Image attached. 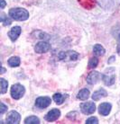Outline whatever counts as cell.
Wrapping results in <instances>:
<instances>
[{
	"label": "cell",
	"instance_id": "27",
	"mask_svg": "<svg viewBox=\"0 0 120 124\" xmlns=\"http://www.w3.org/2000/svg\"><path fill=\"white\" fill-rule=\"evenodd\" d=\"M115 59H116V58H115L114 56H112V57H111V59L108 60V63H111V62L113 61V60H115Z\"/></svg>",
	"mask_w": 120,
	"mask_h": 124
},
{
	"label": "cell",
	"instance_id": "7",
	"mask_svg": "<svg viewBox=\"0 0 120 124\" xmlns=\"http://www.w3.org/2000/svg\"><path fill=\"white\" fill-rule=\"evenodd\" d=\"M21 120V116L16 111H11L6 116V122L10 124H17Z\"/></svg>",
	"mask_w": 120,
	"mask_h": 124
},
{
	"label": "cell",
	"instance_id": "28",
	"mask_svg": "<svg viewBox=\"0 0 120 124\" xmlns=\"http://www.w3.org/2000/svg\"><path fill=\"white\" fill-rule=\"evenodd\" d=\"M5 71H6V69H5L4 68H2V72H1V73H2V74H4V73H5Z\"/></svg>",
	"mask_w": 120,
	"mask_h": 124
},
{
	"label": "cell",
	"instance_id": "13",
	"mask_svg": "<svg viewBox=\"0 0 120 124\" xmlns=\"http://www.w3.org/2000/svg\"><path fill=\"white\" fill-rule=\"evenodd\" d=\"M107 95H108L107 91L105 90V89H103V88H101V89L94 92V93L92 94V99L94 101H99V99H101L103 97H106Z\"/></svg>",
	"mask_w": 120,
	"mask_h": 124
},
{
	"label": "cell",
	"instance_id": "25",
	"mask_svg": "<svg viewBox=\"0 0 120 124\" xmlns=\"http://www.w3.org/2000/svg\"><path fill=\"white\" fill-rule=\"evenodd\" d=\"M117 53H118V55H120V33L118 35V37H117Z\"/></svg>",
	"mask_w": 120,
	"mask_h": 124
},
{
	"label": "cell",
	"instance_id": "6",
	"mask_svg": "<svg viewBox=\"0 0 120 124\" xmlns=\"http://www.w3.org/2000/svg\"><path fill=\"white\" fill-rule=\"evenodd\" d=\"M51 104V98L43 96V97H38L35 100V106L40 109H45L46 107Z\"/></svg>",
	"mask_w": 120,
	"mask_h": 124
},
{
	"label": "cell",
	"instance_id": "24",
	"mask_svg": "<svg viewBox=\"0 0 120 124\" xmlns=\"http://www.w3.org/2000/svg\"><path fill=\"white\" fill-rule=\"evenodd\" d=\"M6 110H7V107H6V106L4 104L3 102H1V110H0V114H3L4 112L6 111Z\"/></svg>",
	"mask_w": 120,
	"mask_h": 124
},
{
	"label": "cell",
	"instance_id": "1",
	"mask_svg": "<svg viewBox=\"0 0 120 124\" xmlns=\"http://www.w3.org/2000/svg\"><path fill=\"white\" fill-rule=\"evenodd\" d=\"M9 16L16 21H25L29 18V13L25 8L16 7L9 10Z\"/></svg>",
	"mask_w": 120,
	"mask_h": 124
},
{
	"label": "cell",
	"instance_id": "18",
	"mask_svg": "<svg viewBox=\"0 0 120 124\" xmlns=\"http://www.w3.org/2000/svg\"><path fill=\"white\" fill-rule=\"evenodd\" d=\"M53 100H54V102H56V104H62V102H64L65 98H66V96L65 95H62V93H55L54 95H53Z\"/></svg>",
	"mask_w": 120,
	"mask_h": 124
},
{
	"label": "cell",
	"instance_id": "16",
	"mask_svg": "<svg viewBox=\"0 0 120 124\" xmlns=\"http://www.w3.org/2000/svg\"><path fill=\"white\" fill-rule=\"evenodd\" d=\"M89 97V91L88 89H82L79 92L77 95L78 99L81 100V101H85Z\"/></svg>",
	"mask_w": 120,
	"mask_h": 124
},
{
	"label": "cell",
	"instance_id": "15",
	"mask_svg": "<svg viewBox=\"0 0 120 124\" xmlns=\"http://www.w3.org/2000/svg\"><path fill=\"white\" fill-rule=\"evenodd\" d=\"M78 1L84 8H87V9H90L95 6V1L94 0H78Z\"/></svg>",
	"mask_w": 120,
	"mask_h": 124
},
{
	"label": "cell",
	"instance_id": "19",
	"mask_svg": "<svg viewBox=\"0 0 120 124\" xmlns=\"http://www.w3.org/2000/svg\"><path fill=\"white\" fill-rule=\"evenodd\" d=\"M25 124H39L40 120L37 118L36 116H29L25 120Z\"/></svg>",
	"mask_w": 120,
	"mask_h": 124
},
{
	"label": "cell",
	"instance_id": "10",
	"mask_svg": "<svg viewBox=\"0 0 120 124\" xmlns=\"http://www.w3.org/2000/svg\"><path fill=\"white\" fill-rule=\"evenodd\" d=\"M100 77H101V75L99 74V72L98 71L90 72L89 74V76L87 77V82L89 85H95L99 81Z\"/></svg>",
	"mask_w": 120,
	"mask_h": 124
},
{
	"label": "cell",
	"instance_id": "20",
	"mask_svg": "<svg viewBox=\"0 0 120 124\" xmlns=\"http://www.w3.org/2000/svg\"><path fill=\"white\" fill-rule=\"evenodd\" d=\"M0 82H1V93L4 94V93H6V91H7L8 82H7L5 78H1V79H0Z\"/></svg>",
	"mask_w": 120,
	"mask_h": 124
},
{
	"label": "cell",
	"instance_id": "22",
	"mask_svg": "<svg viewBox=\"0 0 120 124\" xmlns=\"http://www.w3.org/2000/svg\"><path fill=\"white\" fill-rule=\"evenodd\" d=\"M99 64V59L98 58H96V57H93L91 59H89V68H95Z\"/></svg>",
	"mask_w": 120,
	"mask_h": 124
},
{
	"label": "cell",
	"instance_id": "9",
	"mask_svg": "<svg viewBox=\"0 0 120 124\" xmlns=\"http://www.w3.org/2000/svg\"><path fill=\"white\" fill-rule=\"evenodd\" d=\"M60 116H61V111L58 110V109H52L45 115L44 119L47 121H54L57 119H59Z\"/></svg>",
	"mask_w": 120,
	"mask_h": 124
},
{
	"label": "cell",
	"instance_id": "4",
	"mask_svg": "<svg viewBox=\"0 0 120 124\" xmlns=\"http://www.w3.org/2000/svg\"><path fill=\"white\" fill-rule=\"evenodd\" d=\"M80 110L84 114H92L96 111V105L93 102H87L80 104Z\"/></svg>",
	"mask_w": 120,
	"mask_h": 124
},
{
	"label": "cell",
	"instance_id": "23",
	"mask_svg": "<svg viewBox=\"0 0 120 124\" xmlns=\"http://www.w3.org/2000/svg\"><path fill=\"white\" fill-rule=\"evenodd\" d=\"M87 124H98L99 123V121L96 117H91V118L88 119L86 121Z\"/></svg>",
	"mask_w": 120,
	"mask_h": 124
},
{
	"label": "cell",
	"instance_id": "5",
	"mask_svg": "<svg viewBox=\"0 0 120 124\" xmlns=\"http://www.w3.org/2000/svg\"><path fill=\"white\" fill-rule=\"evenodd\" d=\"M110 71V68L106 71V73L101 75V78L105 85H112L115 83V79H116V75L114 74V72H108Z\"/></svg>",
	"mask_w": 120,
	"mask_h": 124
},
{
	"label": "cell",
	"instance_id": "26",
	"mask_svg": "<svg viewBox=\"0 0 120 124\" xmlns=\"http://www.w3.org/2000/svg\"><path fill=\"white\" fill-rule=\"evenodd\" d=\"M0 3H1L0 7H1L2 9H4V8H5V6H6V1H5V0H0Z\"/></svg>",
	"mask_w": 120,
	"mask_h": 124
},
{
	"label": "cell",
	"instance_id": "12",
	"mask_svg": "<svg viewBox=\"0 0 120 124\" xmlns=\"http://www.w3.org/2000/svg\"><path fill=\"white\" fill-rule=\"evenodd\" d=\"M111 108H112V106H111L110 103H108V102H103V103H101L99 105V112L101 115H103V116H107V115L109 114Z\"/></svg>",
	"mask_w": 120,
	"mask_h": 124
},
{
	"label": "cell",
	"instance_id": "3",
	"mask_svg": "<svg viewBox=\"0 0 120 124\" xmlns=\"http://www.w3.org/2000/svg\"><path fill=\"white\" fill-rule=\"evenodd\" d=\"M59 59L63 61H74L79 59V53L73 50H66L62 51L59 54Z\"/></svg>",
	"mask_w": 120,
	"mask_h": 124
},
{
	"label": "cell",
	"instance_id": "21",
	"mask_svg": "<svg viewBox=\"0 0 120 124\" xmlns=\"http://www.w3.org/2000/svg\"><path fill=\"white\" fill-rule=\"evenodd\" d=\"M0 20H1V22L3 23V24L6 25V26L10 25L12 23V21H11V20L7 17V16H6V14H4V13L1 14V18H0Z\"/></svg>",
	"mask_w": 120,
	"mask_h": 124
},
{
	"label": "cell",
	"instance_id": "14",
	"mask_svg": "<svg viewBox=\"0 0 120 124\" xmlns=\"http://www.w3.org/2000/svg\"><path fill=\"white\" fill-rule=\"evenodd\" d=\"M106 52L104 47L101 46L100 44H96L95 46L93 47V53L96 56H103Z\"/></svg>",
	"mask_w": 120,
	"mask_h": 124
},
{
	"label": "cell",
	"instance_id": "8",
	"mask_svg": "<svg viewBox=\"0 0 120 124\" xmlns=\"http://www.w3.org/2000/svg\"><path fill=\"white\" fill-rule=\"evenodd\" d=\"M50 49H51V44L48 43L47 41H40L34 47V50L37 53H45L49 51Z\"/></svg>",
	"mask_w": 120,
	"mask_h": 124
},
{
	"label": "cell",
	"instance_id": "2",
	"mask_svg": "<svg viewBox=\"0 0 120 124\" xmlns=\"http://www.w3.org/2000/svg\"><path fill=\"white\" fill-rule=\"evenodd\" d=\"M25 93V87L23 86L21 84H15L13 85L11 87V96L14 99L18 100L22 98Z\"/></svg>",
	"mask_w": 120,
	"mask_h": 124
},
{
	"label": "cell",
	"instance_id": "17",
	"mask_svg": "<svg viewBox=\"0 0 120 124\" xmlns=\"http://www.w3.org/2000/svg\"><path fill=\"white\" fill-rule=\"evenodd\" d=\"M8 65L12 68H16L20 65V59L19 57H11L9 59H8Z\"/></svg>",
	"mask_w": 120,
	"mask_h": 124
},
{
	"label": "cell",
	"instance_id": "11",
	"mask_svg": "<svg viewBox=\"0 0 120 124\" xmlns=\"http://www.w3.org/2000/svg\"><path fill=\"white\" fill-rule=\"evenodd\" d=\"M21 27L20 26H15V27H13L11 29V31H9V33H8V36H9L10 40H12V41H16L18 37L20 36V34H21Z\"/></svg>",
	"mask_w": 120,
	"mask_h": 124
}]
</instances>
